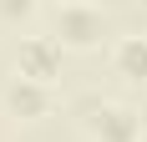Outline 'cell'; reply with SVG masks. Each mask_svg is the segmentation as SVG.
Instances as JSON below:
<instances>
[{
    "mask_svg": "<svg viewBox=\"0 0 147 142\" xmlns=\"http://www.w3.org/2000/svg\"><path fill=\"white\" fill-rule=\"evenodd\" d=\"M112 71L122 81H147V30H127L112 41Z\"/></svg>",
    "mask_w": 147,
    "mask_h": 142,
    "instance_id": "5",
    "label": "cell"
},
{
    "mask_svg": "<svg viewBox=\"0 0 147 142\" xmlns=\"http://www.w3.org/2000/svg\"><path fill=\"white\" fill-rule=\"evenodd\" d=\"M41 0H0V20H30Z\"/></svg>",
    "mask_w": 147,
    "mask_h": 142,
    "instance_id": "6",
    "label": "cell"
},
{
    "mask_svg": "<svg viewBox=\"0 0 147 142\" xmlns=\"http://www.w3.org/2000/svg\"><path fill=\"white\" fill-rule=\"evenodd\" d=\"M102 36H107L102 5H91V0H61L56 5V41L61 46L91 51V46H102Z\"/></svg>",
    "mask_w": 147,
    "mask_h": 142,
    "instance_id": "2",
    "label": "cell"
},
{
    "mask_svg": "<svg viewBox=\"0 0 147 142\" xmlns=\"http://www.w3.org/2000/svg\"><path fill=\"white\" fill-rule=\"evenodd\" d=\"M81 132L91 142H137L142 137V117L127 107V101H81Z\"/></svg>",
    "mask_w": 147,
    "mask_h": 142,
    "instance_id": "1",
    "label": "cell"
},
{
    "mask_svg": "<svg viewBox=\"0 0 147 142\" xmlns=\"http://www.w3.org/2000/svg\"><path fill=\"white\" fill-rule=\"evenodd\" d=\"M0 107H5L15 122H36V117L51 112V86H46V81H30V76H10L5 91H0Z\"/></svg>",
    "mask_w": 147,
    "mask_h": 142,
    "instance_id": "4",
    "label": "cell"
},
{
    "mask_svg": "<svg viewBox=\"0 0 147 142\" xmlns=\"http://www.w3.org/2000/svg\"><path fill=\"white\" fill-rule=\"evenodd\" d=\"M61 51H66V46H61L56 36H26L20 51H15V76H30V81L51 86L61 76Z\"/></svg>",
    "mask_w": 147,
    "mask_h": 142,
    "instance_id": "3",
    "label": "cell"
}]
</instances>
